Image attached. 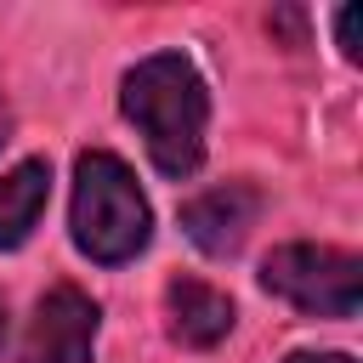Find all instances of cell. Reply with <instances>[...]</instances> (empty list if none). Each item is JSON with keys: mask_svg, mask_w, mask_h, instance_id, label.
<instances>
[{"mask_svg": "<svg viewBox=\"0 0 363 363\" xmlns=\"http://www.w3.org/2000/svg\"><path fill=\"white\" fill-rule=\"evenodd\" d=\"M119 108L125 119L142 130L159 176L182 182L199 170L204 159V130H210V91L199 79V68L182 51H153L142 57L125 85H119Z\"/></svg>", "mask_w": 363, "mask_h": 363, "instance_id": "6da1fadb", "label": "cell"}, {"mask_svg": "<svg viewBox=\"0 0 363 363\" xmlns=\"http://www.w3.org/2000/svg\"><path fill=\"white\" fill-rule=\"evenodd\" d=\"M74 244L79 255L102 261V267H119L130 255L147 250V233H153V210L136 187V176L125 170V159L91 147L74 159Z\"/></svg>", "mask_w": 363, "mask_h": 363, "instance_id": "7a4b0ae2", "label": "cell"}, {"mask_svg": "<svg viewBox=\"0 0 363 363\" xmlns=\"http://www.w3.org/2000/svg\"><path fill=\"white\" fill-rule=\"evenodd\" d=\"M261 289H272L306 318H357L363 261L335 244H278L261 261Z\"/></svg>", "mask_w": 363, "mask_h": 363, "instance_id": "3957f363", "label": "cell"}, {"mask_svg": "<svg viewBox=\"0 0 363 363\" xmlns=\"http://www.w3.org/2000/svg\"><path fill=\"white\" fill-rule=\"evenodd\" d=\"M96 301L74 284H57L40 306H34V323H28V340H23V357L17 363H91L96 352Z\"/></svg>", "mask_w": 363, "mask_h": 363, "instance_id": "277c9868", "label": "cell"}, {"mask_svg": "<svg viewBox=\"0 0 363 363\" xmlns=\"http://www.w3.org/2000/svg\"><path fill=\"white\" fill-rule=\"evenodd\" d=\"M255 216H261V193L250 182H227V187H210V193L182 204V233L204 255H233L250 238Z\"/></svg>", "mask_w": 363, "mask_h": 363, "instance_id": "5b68a950", "label": "cell"}, {"mask_svg": "<svg viewBox=\"0 0 363 363\" xmlns=\"http://www.w3.org/2000/svg\"><path fill=\"white\" fill-rule=\"evenodd\" d=\"M164 312H170V335L182 340V346H193V352H210V346H221L227 335H233V301L221 295V289H210V284H199V278H176L170 289H164Z\"/></svg>", "mask_w": 363, "mask_h": 363, "instance_id": "8992f818", "label": "cell"}, {"mask_svg": "<svg viewBox=\"0 0 363 363\" xmlns=\"http://www.w3.org/2000/svg\"><path fill=\"white\" fill-rule=\"evenodd\" d=\"M51 199V164L45 159H23L0 176V250L28 244V233L40 227Z\"/></svg>", "mask_w": 363, "mask_h": 363, "instance_id": "52a82bcc", "label": "cell"}, {"mask_svg": "<svg viewBox=\"0 0 363 363\" xmlns=\"http://www.w3.org/2000/svg\"><path fill=\"white\" fill-rule=\"evenodd\" d=\"M357 6H346V11H335V34H340V51H346V62H357Z\"/></svg>", "mask_w": 363, "mask_h": 363, "instance_id": "ba28073f", "label": "cell"}, {"mask_svg": "<svg viewBox=\"0 0 363 363\" xmlns=\"http://www.w3.org/2000/svg\"><path fill=\"white\" fill-rule=\"evenodd\" d=\"M284 363H352L346 352H295V357H284Z\"/></svg>", "mask_w": 363, "mask_h": 363, "instance_id": "9c48e42d", "label": "cell"}, {"mask_svg": "<svg viewBox=\"0 0 363 363\" xmlns=\"http://www.w3.org/2000/svg\"><path fill=\"white\" fill-rule=\"evenodd\" d=\"M0 346H6V295H0Z\"/></svg>", "mask_w": 363, "mask_h": 363, "instance_id": "30bf717a", "label": "cell"}, {"mask_svg": "<svg viewBox=\"0 0 363 363\" xmlns=\"http://www.w3.org/2000/svg\"><path fill=\"white\" fill-rule=\"evenodd\" d=\"M6 130H11V113H6V108H0V142H6Z\"/></svg>", "mask_w": 363, "mask_h": 363, "instance_id": "8fae6325", "label": "cell"}]
</instances>
